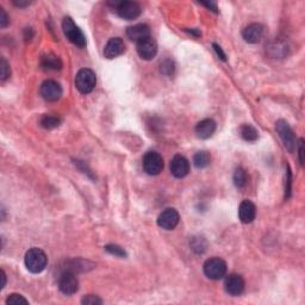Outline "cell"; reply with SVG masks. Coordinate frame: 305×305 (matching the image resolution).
<instances>
[{"mask_svg": "<svg viewBox=\"0 0 305 305\" xmlns=\"http://www.w3.org/2000/svg\"><path fill=\"white\" fill-rule=\"evenodd\" d=\"M24 262L29 272L37 274V273H41L45 269L46 265H48V257L42 249L31 248L25 254Z\"/></svg>", "mask_w": 305, "mask_h": 305, "instance_id": "1", "label": "cell"}, {"mask_svg": "<svg viewBox=\"0 0 305 305\" xmlns=\"http://www.w3.org/2000/svg\"><path fill=\"white\" fill-rule=\"evenodd\" d=\"M97 85V77L92 69L84 68L78 72L75 77V87L83 94H88Z\"/></svg>", "mask_w": 305, "mask_h": 305, "instance_id": "2", "label": "cell"}, {"mask_svg": "<svg viewBox=\"0 0 305 305\" xmlns=\"http://www.w3.org/2000/svg\"><path fill=\"white\" fill-rule=\"evenodd\" d=\"M204 274L211 280H219L226 274V263L220 258H210L204 262L203 266Z\"/></svg>", "mask_w": 305, "mask_h": 305, "instance_id": "3", "label": "cell"}, {"mask_svg": "<svg viewBox=\"0 0 305 305\" xmlns=\"http://www.w3.org/2000/svg\"><path fill=\"white\" fill-rule=\"evenodd\" d=\"M62 29L67 39L71 41L74 45H77L78 48H84L86 45L85 36H84L83 31L75 25L73 19L66 17L62 22Z\"/></svg>", "mask_w": 305, "mask_h": 305, "instance_id": "4", "label": "cell"}, {"mask_svg": "<svg viewBox=\"0 0 305 305\" xmlns=\"http://www.w3.org/2000/svg\"><path fill=\"white\" fill-rule=\"evenodd\" d=\"M113 6L118 16L127 20L136 19L142 13L141 6L133 1H115Z\"/></svg>", "mask_w": 305, "mask_h": 305, "instance_id": "5", "label": "cell"}, {"mask_svg": "<svg viewBox=\"0 0 305 305\" xmlns=\"http://www.w3.org/2000/svg\"><path fill=\"white\" fill-rule=\"evenodd\" d=\"M275 128H277V132L279 133V137L281 138V141H283L286 149L289 150L290 153L295 152L297 143H296L295 133H293L291 127L289 126V123L284 120H279L277 122Z\"/></svg>", "mask_w": 305, "mask_h": 305, "instance_id": "6", "label": "cell"}, {"mask_svg": "<svg viewBox=\"0 0 305 305\" xmlns=\"http://www.w3.org/2000/svg\"><path fill=\"white\" fill-rule=\"evenodd\" d=\"M144 172L149 175H159L164 168L162 156L156 152H148L143 158Z\"/></svg>", "mask_w": 305, "mask_h": 305, "instance_id": "7", "label": "cell"}, {"mask_svg": "<svg viewBox=\"0 0 305 305\" xmlns=\"http://www.w3.org/2000/svg\"><path fill=\"white\" fill-rule=\"evenodd\" d=\"M40 93L46 101H57L62 97V87L57 81L45 80L41 84Z\"/></svg>", "mask_w": 305, "mask_h": 305, "instance_id": "8", "label": "cell"}, {"mask_svg": "<svg viewBox=\"0 0 305 305\" xmlns=\"http://www.w3.org/2000/svg\"><path fill=\"white\" fill-rule=\"evenodd\" d=\"M180 215L175 209L168 208L165 209L158 217V225L165 230H173L179 224Z\"/></svg>", "mask_w": 305, "mask_h": 305, "instance_id": "9", "label": "cell"}, {"mask_svg": "<svg viewBox=\"0 0 305 305\" xmlns=\"http://www.w3.org/2000/svg\"><path fill=\"white\" fill-rule=\"evenodd\" d=\"M59 289L65 295H73L79 289V281L75 277L74 272L65 271L59 278Z\"/></svg>", "mask_w": 305, "mask_h": 305, "instance_id": "10", "label": "cell"}, {"mask_svg": "<svg viewBox=\"0 0 305 305\" xmlns=\"http://www.w3.org/2000/svg\"><path fill=\"white\" fill-rule=\"evenodd\" d=\"M170 170L174 178L182 179L190 172V162L185 156L175 155L171 160Z\"/></svg>", "mask_w": 305, "mask_h": 305, "instance_id": "11", "label": "cell"}, {"mask_svg": "<svg viewBox=\"0 0 305 305\" xmlns=\"http://www.w3.org/2000/svg\"><path fill=\"white\" fill-rule=\"evenodd\" d=\"M137 53L141 59L143 60H153L158 53V44L153 37H147V39L137 42Z\"/></svg>", "mask_w": 305, "mask_h": 305, "instance_id": "12", "label": "cell"}, {"mask_svg": "<svg viewBox=\"0 0 305 305\" xmlns=\"http://www.w3.org/2000/svg\"><path fill=\"white\" fill-rule=\"evenodd\" d=\"M225 291L231 296H240L245 291V280L240 274H229L225 278Z\"/></svg>", "mask_w": 305, "mask_h": 305, "instance_id": "13", "label": "cell"}, {"mask_svg": "<svg viewBox=\"0 0 305 305\" xmlns=\"http://www.w3.org/2000/svg\"><path fill=\"white\" fill-rule=\"evenodd\" d=\"M263 33H265L263 25L259 24V23H252L243 29L242 37L246 42L254 44V43L260 42V40L263 37Z\"/></svg>", "mask_w": 305, "mask_h": 305, "instance_id": "14", "label": "cell"}, {"mask_svg": "<svg viewBox=\"0 0 305 305\" xmlns=\"http://www.w3.org/2000/svg\"><path fill=\"white\" fill-rule=\"evenodd\" d=\"M124 48L126 46H124L123 40L120 39V37H112V39L109 40L105 48H104V56L109 60L115 59V57H118L124 53Z\"/></svg>", "mask_w": 305, "mask_h": 305, "instance_id": "15", "label": "cell"}, {"mask_svg": "<svg viewBox=\"0 0 305 305\" xmlns=\"http://www.w3.org/2000/svg\"><path fill=\"white\" fill-rule=\"evenodd\" d=\"M255 215H257L255 205L251 200H243L239 208V217L241 222L245 223V224H249L255 219Z\"/></svg>", "mask_w": 305, "mask_h": 305, "instance_id": "16", "label": "cell"}, {"mask_svg": "<svg viewBox=\"0 0 305 305\" xmlns=\"http://www.w3.org/2000/svg\"><path fill=\"white\" fill-rule=\"evenodd\" d=\"M215 130H216V123L214 120L206 118V120L200 121L196 127V133L199 138L208 139L214 135Z\"/></svg>", "mask_w": 305, "mask_h": 305, "instance_id": "17", "label": "cell"}, {"mask_svg": "<svg viewBox=\"0 0 305 305\" xmlns=\"http://www.w3.org/2000/svg\"><path fill=\"white\" fill-rule=\"evenodd\" d=\"M127 35L131 41H139L150 37V28L147 24H137L127 29Z\"/></svg>", "mask_w": 305, "mask_h": 305, "instance_id": "18", "label": "cell"}, {"mask_svg": "<svg viewBox=\"0 0 305 305\" xmlns=\"http://www.w3.org/2000/svg\"><path fill=\"white\" fill-rule=\"evenodd\" d=\"M41 66L45 71H57V69L62 68V62L57 56L53 54H48L42 57L41 60Z\"/></svg>", "mask_w": 305, "mask_h": 305, "instance_id": "19", "label": "cell"}, {"mask_svg": "<svg viewBox=\"0 0 305 305\" xmlns=\"http://www.w3.org/2000/svg\"><path fill=\"white\" fill-rule=\"evenodd\" d=\"M241 137L247 142H255L258 139V130L251 124H245L240 129Z\"/></svg>", "mask_w": 305, "mask_h": 305, "instance_id": "20", "label": "cell"}, {"mask_svg": "<svg viewBox=\"0 0 305 305\" xmlns=\"http://www.w3.org/2000/svg\"><path fill=\"white\" fill-rule=\"evenodd\" d=\"M248 174H247L246 170L242 167H237L236 170H235L234 173V184L236 187L239 188H243L245 186L248 184Z\"/></svg>", "mask_w": 305, "mask_h": 305, "instance_id": "21", "label": "cell"}, {"mask_svg": "<svg viewBox=\"0 0 305 305\" xmlns=\"http://www.w3.org/2000/svg\"><path fill=\"white\" fill-rule=\"evenodd\" d=\"M210 154L202 150V152H198L193 156V164L197 168H205L210 165Z\"/></svg>", "mask_w": 305, "mask_h": 305, "instance_id": "22", "label": "cell"}, {"mask_svg": "<svg viewBox=\"0 0 305 305\" xmlns=\"http://www.w3.org/2000/svg\"><path fill=\"white\" fill-rule=\"evenodd\" d=\"M41 126L45 129H54L61 124V118L54 115H44L41 118Z\"/></svg>", "mask_w": 305, "mask_h": 305, "instance_id": "23", "label": "cell"}, {"mask_svg": "<svg viewBox=\"0 0 305 305\" xmlns=\"http://www.w3.org/2000/svg\"><path fill=\"white\" fill-rule=\"evenodd\" d=\"M190 245H191V248H192L196 253H203V252H205L206 247H208V242H206V240L204 239V237L197 236L191 240Z\"/></svg>", "mask_w": 305, "mask_h": 305, "instance_id": "24", "label": "cell"}, {"mask_svg": "<svg viewBox=\"0 0 305 305\" xmlns=\"http://www.w3.org/2000/svg\"><path fill=\"white\" fill-rule=\"evenodd\" d=\"M6 304L7 305H28L29 302L23 297L22 295H18V293H12V295H10L6 299Z\"/></svg>", "mask_w": 305, "mask_h": 305, "instance_id": "25", "label": "cell"}, {"mask_svg": "<svg viewBox=\"0 0 305 305\" xmlns=\"http://www.w3.org/2000/svg\"><path fill=\"white\" fill-rule=\"evenodd\" d=\"M10 74H11L10 65H8L7 61L5 60L4 57H1V62H0V79H1V81H5L6 79H8Z\"/></svg>", "mask_w": 305, "mask_h": 305, "instance_id": "26", "label": "cell"}, {"mask_svg": "<svg viewBox=\"0 0 305 305\" xmlns=\"http://www.w3.org/2000/svg\"><path fill=\"white\" fill-rule=\"evenodd\" d=\"M105 251L109 252L110 254L116 255V257H120V258L127 257L126 251H124L123 248H121V247L117 246V245H107L105 247Z\"/></svg>", "mask_w": 305, "mask_h": 305, "instance_id": "27", "label": "cell"}, {"mask_svg": "<svg viewBox=\"0 0 305 305\" xmlns=\"http://www.w3.org/2000/svg\"><path fill=\"white\" fill-rule=\"evenodd\" d=\"M81 303H83L84 305H100V304H103V301H101L98 296L87 295L81 299Z\"/></svg>", "mask_w": 305, "mask_h": 305, "instance_id": "28", "label": "cell"}, {"mask_svg": "<svg viewBox=\"0 0 305 305\" xmlns=\"http://www.w3.org/2000/svg\"><path fill=\"white\" fill-rule=\"evenodd\" d=\"M8 23H10V19H8L7 13L5 12L4 8L0 7V27H1V28H6Z\"/></svg>", "mask_w": 305, "mask_h": 305, "instance_id": "29", "label": "cell"}, {"mask_svg": "<svg viewBox=\"0 0 305 305\" xmlns=\"http://www.w3.org/2000/svg\"><path fill=\"white\" fill-rule=\"evenodd\" d=\"M167 69H168V75L173 73L174 67H173V63L171 62V61H165L164 63H161V72H162V73L166 74L167 73Z\"/></svg>", "mask_w": 305, "mask_h": 305, "instance_id": "30", "label": "cell"}, {"mask_svg": "<svg viewBox=\"0 0 305 305\" xmlns=\"http://www.w3.org/2000/svg\"><path fill=\"white\" fill-rule=\"evenodd\" d=\"M291 172L290 170H287V179H286V186H285V197L289 198L290 193H291Z\"/></svg>", "mask_w": 305, "mask_h": 305, "instance_id": "31", "label": "cell"}, {"mask_svg": "<svg viewBox=\"0 0 305 305\" xmlns=\"http://www.w3.org/2000/svg\"><path fill=\"white\" fill-rule=\"evenodd\" d=\"M213 46H214L215 51H216V54L219 56V59L223 60V61H226V55H225L224 51L222 50V48H220L218 44H216V43H213Z\"/></svg>", "mask_w": 305, "mask_h": 305, "instance_id": "32", "label": "cell"}, {"mask_svg": "<svg viewBox=\"0 0 305 305\" xmlns=\"http://www.w3.org/2000/svg\"><path fill=\"white\" fill-rule=\"evenodd\" d=\"M299 161H301V165L304 164V141L303 139L299 141Z\"/></svg>", "mask_w": 305, "mask_h": 305, "instance_id": "33", "label": "cell"}, {"mask_svg": "<svg viewBox=\"0 0 305 305\" xmlns=\"http://www.w3.org/2000/svg\"><path fill=\"white\" fill-rule=\"evenodd\" d=\"M31 4V1H28V0H14L13 5L17 7H27Z\"/></svg>", "mask_w": 305, "mask_h": 305, "instance_id": "34", "label": "cell"}, {"mask_svg": "<svg viewBox=\"0 0 305 305\" xmlns=\"http://www.w3.org/2000/svg\"><path fill=\"white\" fill-rule=\"evenodd\" d=\"M200 5H203V6L210 8L211 11H214V12H218V8H217L216 5L214 4V2H200Z\"/></svg>", "mask_w": 305, "mask_h": 305, "instance_id": "35", "label": "cell"}, {"mask_svg": "<svg viewBox=\"0 0 305 305\" xmlns=\"http://www.w3.org/2000/svg\"><path fill=\"white\" fill-rule=\"evenodd\" d=\"M0 275H1V279H2V283H1V289H4L5 285H6V274H5L4 271L0 272Z\"/></svg>", "mask_w": 305, "mask_h": 305, "instance_id": "36", "label": "cell"}]
</instances>
